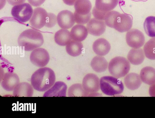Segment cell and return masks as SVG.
<instances>
[{
    "mask_svg": "<svg viewBox=\"0 0 155 118\" xmlns=\"http://www.w3.org/2000/svg\"><path fill=\"white\" fill-rule=\"evenodd\" d=\"M56 77L53 70L48 67L39 69L32 74L31 78L33 88L40 92L46 91L55 83Z\"/></svg>",
    "mask_w": 155,
    "mask_h": 118,
    "instance_id": "1",
    "label": "cell"
},
{
    "mask_svg": "<svg viewBox=\"0 0 155 118\" xmlns=\"http://www.w3.org/2000/svg\"><path fill=\"white\" fill-rule=\"evenodd\" d=\"M44 42V38L41 33L33 29H29L23 31L18 39L19 46L23 47L24 50L27 51L39 47Z\"/></svg>",
    "mask_w": 155,
    "mask_h": 118,
    "instance_id": "2",
    "label": "cell"
},
{
    "mask_svg": "<svg viewBox=\"0 0 155 118\" xmlns=\"http://www.w3.org/2000/svg\"><path fill=\"white\" fill-rule=\"evenodd\" d=\"M100 87L102 92L107 95L112 96L121 94L124 90V85L120 80L110 76L102 77L100 79Z\"/></svg>",
    "mask_w": 155,
    "mask_h": 118,
    "instance_id": "3",
    "label": "cell"
},
{
    "mask_svg": "<svg viewBox=\"0 0 155 118\" xmlns=\"http://www.w3.org/2000/svg\"><path fill=\"white\" fill-rule=\"evenodd\" d=\"M108 69L110 74L113 76L120 78L124 77L129 72L130 64L125 58L117 56L110 60Z\"/></svg>",
    "mask_w": 155,
    "mask_h": 118,
    "instance_id": "4",
    "label": "cell"
},
{
    "mask_svg": "<svg viewBox=\"0 0 155 118\" xmlns=\"http://www.w3.org/2000/svg\"><path fill=\"white\" fill-rule=\"evenodd\" d=\"M33 11L31 5L27 3L14 6L11 11L12 16L19 21L25 23L31 18Z\"/></svg>",
    "mask_w": 155,
    "mask_h": 118,
    "instance_id": "5",
    "label": "cell"
},
{
    "mask_svg": "<svg viewBox=\"0 0 155 118\" xmlns=\"http://www.w3.org/2000/svg\"><path fill=\"white\" fill-rule=\"evenodd\" d=\"M128 45L134 49L139 48L145 43V38L143 33L139 30L133 28L128 31L126 35Z\"/></svg>",
    "mask_w": 155,
    "mask_h": 118,
    "instance_id": "6",
    "label": "cell"
},
{
    "mask_svg": "<svg viewBox=\"0 0 155 118\" xmlns=\"http://www.w3.org/2000/svg\"><path fill=\"white\" fill-rule=\"evenodd\" d=\"M30 59L31 62L33 65L42 68L48 64L50 60V56L46 49L42 48H38L31 52Z\"/></svg>",
    "mask_w": 155,
    "mask_h": 118,
    "instance_id": "7",
    "label": "cell"
},
{
    "mask_svg": "<svg viewBox=\"0 0 155 118\" xmlns=\"http://www.w3.org/2000/svg\"><path fill=\"white\" fill-rule=\"evenodd\" d=\"M48 16L46 10L41 7L35 8L29 23L32 27L36 29H40L45 26Z\"/></svg>",
    "mask_w": 155,
    "mask_h": 118,
    "instance_id": "8",
    "label": "cell"
},
{
    "mask_svg": "<svg viewBox=\"0 0 155 118\" xmlns=\"http://www.w3.org/2000/svg\"><path fill=\"white\" fill-rule=\"evenodd\" d=\"M133 24V19L130 15L120 13L115 19L113 28L119 32L122 33L130 30Z\"/></svg>",
    "mask_w": 155,
    "mask_h": 118,
    "instance_id": "9",
    "label": "cell"
},
{
    "mask_svg": "<svg viewBox=\"0 0 155 118\" xmlns=\"http://www.w3.org/2000/svg\"><path fill=\"white\" fill-rule=\"evenodd\" d=\"M82 86L84 90L89 93L97 92L100 88L99 79L95 74H88L83 79Z\"/></svg>",
    "mask_w": 155,
    "mask_h": 118,
    "instance_id": "10",
    "label": "cell"
},
{
    "mask_svg": "<svg viewBox=\"0 0 155 118\" xmlns=\"http://www.w3.org/2000/svg\"><path fill=\"white\" fill-rule=\"evenodd\" d=\"M57 19L58 25L62 29L70 28L75 23L74 14L68 10H64L59 12Z\"/></svg>",
    "mask_w": 155,
    "mask_h": 118,
    "instance_id": "11",
    "label": "cell"
},
{
    "mask_svg": "<svg viewBox=\"0 0 155 118\" xmlns=\"http://www.w3.org/2000/svg\"><path fill=\"white\" fill-rule=\"evenodd\" d=\"M86 28L89 34L99 36L104 32L106 29V24L103 21L93 18L91 19L87 23Z\"/></svg>",
    "mask_w": 155,
    "mask_h": 118,
    "instance_id": "12",
    "label": "cell"
},
{
    "mask_svg": "<svg viewBox=\"0 0 155 118\" xmlns=\"http://www.w3.org/2000/svg\"><path fill=\"white\" fill-rule=\"evenodd\" d=\"M19 82L20 79L18 75L14 72H9L4 74L1 85L5 90L12 91Z\"/></svg>",
    "mask_w": 155,
    "mask_h": 118,
    "instance_id": "13",
    "label": "cell"
},
{
    "mask_svg": "<svg viewBox=\"0 0 155 118\" xmlns=\"http://www.w3.org/2000/svg\"><path fill=\"white\" fill-rule=\"evenodd\" d=\"M67 86L64 82H55L50 89L44 94L43 97H66Z\"/></svg>",
    "mask_w": 155,
    "mask_h": 118,
    "instance_id": "14",
    "label": "cell"
},
{
    "mask_svg": "<svg viewBox=\"0 0 155 118\" xmlns=\"http://www.w3.org/2000/svg\"><path fill=\"white\" fill-rule=\"evenodd\" d=\"M32 85L27 82L19 83L13 91L14 96L19 97H31L34 93Z\"/></svg>",
    "mask_w": 155,
    "mask_h": 118,
    "instance_id": "15",
    "label": "cell"
},
{
    "mask_svg": "<svg viewBox=\"0 0 155 118\" xmlns=\"http://www.w3.org/2000/svg\"><path fill=\"white\" fill-rule=\"evenodd\" d=\"M92 47L96 54L98 56H104L109 53L111 46L106 40L103 38H100L94 42Z\"/></svg>",
    "mask_w": 155,
    "mask_h": 118,
    "instance_id": "16",
    "label": "cell"
},
{
    "mask_svg": "<svg viewBox=\"0 0 155 118\" xmlns=\"http://www.w3.org/2000/svg\"><path fill=\"white\" fill-rule=\"evenodd\" d=\"M124 82L126 87L132 90L137 89L142 84L140 76L135 73L128 74L124 78Z\"/></svg>",
    "mask_w": 155,
    "mask_h": 118,
    "instance_id": "17",
    "label": "cell"
},
{
    "mask_svg": "<svg viewBox=\"0 0 155 118\" xmlns=\"http://www.w3.org/2000/svg\"><path fill=\"white\" fill-rule=\"evenodd\" d=\"M71 34L72 39L81 42L87 37L88 32L87 28L81 24H76L71 28Z\"/></svg>",
    "mask_w": 155,
    "mask_h": 118,
    "instance_id": "18",
    "label": "cell"
},
{
    "mask_svg": "<svg viewBox=\"0 0 155 118\" xmlns=\"http://www.w3.org/2000/svg\"><path fill=\"white\" fill-rule=\"evenodd\" d=\"M143 50L141 48L131 49L129 52L127 58L132 64L138 65L142 63L145 59Z\"/></svg>",
    "mask_w": 155,
    "mask_h": 118,
    "instance_id": "19",
    "label": "cell"
},
{
    "mask_svg": "<svg viewBox=\"0 0 155 118\" xmlns=\"http://www.w3.org/2000/svg\"><path fill=\"white\" fill-rule=\"evenodd\" d=\"M140 77L144 83L151 85L155 83V69L150 66H146L142 69Z\"/></svg>",
    "mask_w": 155,
    "mask_h": 118,
    "instance_id": "20",
    "label": "cell"
},
{
    "mask_svg": "<svg viewBox=\"0 0 155 118\" xmlns=\"http://www.w3.org/2000/svg\"><path fill=\"white\" fill-rule=\"evenodd\" d=\"M54 40L57 44L61 46H65L72 39L70 31L66 29H62L56 32Z\"/></svg>",
    "mask_w": 155,
    "mask_h": 118,
    "instance_id": "21",
    "label": "cell"
},
{
    "mask_svg": "<svg viewBox=\"0 0 155 118\" xmlns=\"http://www.w3.org/2000/svg\"><path fill=\"white\" fill-rule=\"evenodd\" d=\"M91 65L92 69L95 72L101 73L107 70L108 62L104 57L98 56L93 58L91 62Z\"/></svg>",
    "mask_w": 155,
    "mask_h": 118,
    "instance_id": "22",
    "label": "cell"
},
{
    "mask_svg": "<svg viewBox=\"0 0 155 118\" xmlns=\"http://www.w3.org/2000/svg\"><path fill=\"white\" fill-rule=\"evenodd\" d=\"M119 1V0H96L95 6L100 11L108 12L115 8Z\"/></svg>",
    "mask_w": 155,
    "mask_h": 118,
    "instance_id": "23",
    "label": "cell"
},
{
    "mask_svg": "<svg viewBox=\"0 0 155 118\" xmlns=\"http://www.w3.org/2000/svg\"><path fill=\"white\" fill-rule=\"evenodd\" d=\"M83 48V45L81 42L72 40L66 45V50L69 55L76 57L81 54Z\"/></svg>",
    "mask_w": 155,
    "mask_h": 118,
    "instance_id": "24",
    "label": "cell"
},
{
    "mask_svg": "<svg viewBox=\"0 0 155 118\" xmlns=\"http://www.w3.org/2000/svg\"><path fill=\"white\" fill-rule=\"evenodd\" d=\"M75 11L77 13L83 15L89 14L92 8V5L89 0H77L74 4Z\"/></svg>",
    "mask_w": 155,
    "mask_h": 118,
    "instance_id": "25",
    "label": "cell"
},
{
    "mask_svg": "<svg viewBox=\"0 0 155 118\" xmlns=\"http://www.w3.org/2000/svg\"><path fill=\"white\" fill-rule=\"evenodd\" d=\"M89 94L84 90L82 85L78 83L71 85L68 91V97H86Z\"/></svg>",
    "mask_w": 155,
    "mask_h": 118,
    "instance_id": "26",
    "label": "cell"
},
{
    "mask_svg": "<svg viewBox=\"0 0 155 118\" xmlns=\"http://www.w3.org/2000/svg\"><path fill=\"white\" fill-rule=\"evenodd\" d=\"M143 28L146 34L150 37H155V17H147L143 23Z\"/></svg>",
    "mask_w": 155,
    "mask_h": 118,
    "instance_id": "27",
    "label": "cell"
},
{
    "mask_svg": "<svg viewBox=\"0 0 155 118\" xmlns=\"http://www.w3.org/2000/svg\"><path fill=\"white\" fill-rule=\"evenodd\" d=\"M143 51L146 57L151 60H155V37L150 39L144 44Z\"/></svg>",
    "mask_w": 155,
    "mask_h": 118,
    "instance_id": "28",
    "label": "cell"
},
{
    "mask_svg": "<svg viewBox=\"0 0 155 118\" xmlns=\"http://www.w3.org/2000/svg\"><path fill=\"white\" fill-rule=\"evenodd\" d=\"M120 13L117 11H112L108 12L104 18L105 23L107 26L113 28L115 19Z\"/></svg>",
    "mask_w": 155,
    "mask_h": 118,
    "instance_id": "29",
    "label": "cell"
},
{
    "mask_svg": "<svg viewBox=\"0 0 155 118\" xmlns=\"http://www.w3.org/2000/svg\"><path fill=\"white\" fill-rule=\"evenodd\" d=\"M91 12L85 15L79 14L75 11L74 13L75 22L79 24H84L87 23L91 19Z\"/></svg>",
    "mask_w": 155,
    "mask_h": 118,
    "instance_id": "30",
    "label": "cell"
},
{
    "mask_svg": "<svg viewBox=\"0 0 155 118\" xmlns=\"http://www.w3.org/2000/svg\"><path fill=\"white\" fill-rule=\"evenodd\" d=\"M57 21L56 15L52 13H48L45 26L49 28L52 27L56 24Z\"/></svg>",
    "mask_w": 155,
    "mask_h": 118,
    "instance_id": "31",
    "label": "cell"
},
{
    "mask_svg": "<svg viewBox=\"0 0 155 118\" xmlns=\"http://www.w3.org/2000/svg\"><path fill=\"white\" fill-rule=\"evenodd\" d=\"M107 12L100 11L95 6L93 8L92 10V14L95 18L102 21L104 20L105 17Z\"/></svg>",
    "mask_w": 155,
    "mask_h": 118,
    "instance_id": "32",
    "label": "cell"
},
{
    "mask_svg": "<svg viewBox=\"0 0 155 118\" xmlns=\"http://www.w3.org/2000/svg\"><path fill=\"white\" fill-rule=\"evenodd\" d=\"M45 0H28V2L31 5L35 6H39L43 4Z\"/></svg>",
    "mask_w": 155,
    "mask_h": 118,
    "instance_id": "33",
    "label": "cell"
},
{
    "mask_svg": "<svg viewBox=\"0 0 155 118\" xmlns=\"http://www.w3.org/2000/svg\"><path fill=\"white\" fill-rule=\"evenodd\" d=\"M26 0H7L8 2L13 6H15L24 3Z\"/></svg>",
    "mask_w": 155,
    "mask_h": 118,
    "instance_id": "34",
    "label": "cell"
},
{
    "mask_svg": "<svg viewBox=\"0 0 155 118\" xmlns=\"http://www.w3.org/2000/svg\"><path fill=\"white\" fill-rule=\"evenodd\" d=\"M149 94L151 97H155V83L151 85L149 89Z\"/></svg>",
    "mask_w": 155,
    "mask_h": 118,
    "instance_id": "35",
    "label": "cell"
},
{
    "mask_svg": "<svg viewBox=\"0 0 155 118\" xmlns=\"http://www.w3.org/2000/svg\"><path fill=\"white\" fill-rule=\"evenodd\" d=\"M77 0H63L64 2L68 5H73L74 4Z\"/></svg>",
    "mask_w": 155,
    "mask_h": 118,
    "instance_id": "36",
    "label": "cell"
}]
</instances>
